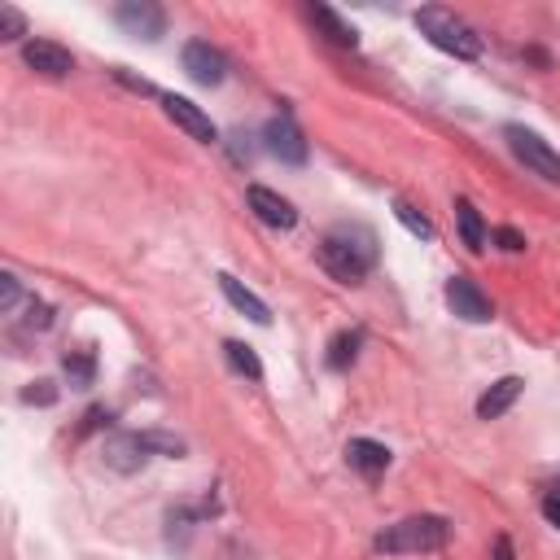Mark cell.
<instances>
[{"instance_id":"obj_17","label":"cell","mask_w":560,"mask_h":560,"mask_svg":"<svg viewBox=\"0 0 560 560\" xmlns=\"http://www.w3.org/2000/svg\"><path fill=\"white\" fill-rule=\"evenodd\" d=\"M360 346H364V333H360V329H346V333H338V338L329 342V368H333V373H346V368L355 364Z\"/></svg>"},{"instance_id":"obj_15","label":"cell","mask_w":560,"mask_h":560,"mask_svg":"<svg viewBox=\"0 0 560 560\" xmlns=\"http://www.w3.org/2000/svg\"><path fill=\"white\" fill-rule=\"evenodd\" d=\"M516 399H521V377H503V381H495V386L477 399V416H482V421H495V416H503Z\"/></svg>"},{"instance_id":"obj_30","label":"cell","mask_w":560,"mask_h":560,"mask_svg":"<svg viewBox=\"0 0 560 560\" xmlns=\"http://www.w3.org/2000/svg\"><path fill=\"white\" fill-rule=\"evenodd\" d=\"M499 560H512V547H508V538H499Z\"/></svg>"},{"instance_id":"obj_24","label":"cell","mask_w":560,"mask_h":560,"mask_svg":"<svg viewBox=\"0 0 560 560\" xmlns=\"http://www.w3.org/2000/svg\"><path fill=\"white\" fill-rule=\"evenodd\" d=\"M23 403H32V407H53V403H58L53 381H32V390H23Z\"/></svg>"},{"instance_id":"obj_8","label":"cell","mask_w":560,"mask_h":560,"mask_svg":"<svg viewBox=\"0 0 560 560\" xmlns=\"http://www.w3.org/2000/svg\"><path fill=\"white\" fill-rule=\"evenodd\" d=\"M184 71H188V80H197L202 88H215V84H223L228 62H223V53L210 49L206 40H188V45H184Z\"/></svg>"},{"instance_id":"obj_29","label":"cell","mask_w":560,"mask_h":560,"mask_svg":"<svg viewBox=\"0 0 560 560\" xmlns=\"http://www.w3.org/2000/svg\"><path fill=\"white\" fill-rule=\"evenodd\" d=\"M543 516H547L551 525H560V490H551V495L543 499Z\"/></svg>"},{"instance_id":"obj_20","label":"cell","mask_w":560,"mask_h":560,"mask_svg":"<svg viewBox=\"0 0 560 560\" xmlns=\"http://www.w3.org/2000/svg\"><path fill=\"white\" fill-rule=\"evenodd\" d=\"M223 355H228V364H232L236 373H245L249 381H258V377H263V364H258V355H254L245 342H228V346H223Z\"/></svg>"},{"instance_id":"obj_10","label":"cell","mask_w":560,"mask_h":560,"mask_svg":"<svg viewBox=\"0 0 560 560\" xmlns=\"http://www.w3.org/2000/svg\"><path fill=\"white\" fill-rule=\"evenodd\" d=\"M23 62H27L36 75H49V80H66V75L75 71V58H71L62 45H53V40H27V45H23Z\"/></svg>"},{"instance_id":"obj_12","label":"cell","mask_w":560,"mask_h":560,"mask_svg":"<svg viewBox=\"0 0 560 560\" xmlns=\"http://www.w3.org/2000/svg\"><path fill=\"white\" fill-rule=\"evenodd\" d=\"M162 106H167V119H171L175 127H184L193 141H202V145L215 141V123H210V114H206L202 106H193L188 97H162Z\"/></svg>"},{"instance_id":"obj_4","label":"cell","mask_w":560,"mask_h":560,"mask_svg":"<svg viewBox=\"0 0 560 560\" xmlns=\"http://www.w3.org/2000/svg\"><path fill=\"white\" fill-rule=\"evenodd\" d=\"M503 136H508V145H512L516 162H525V171H534V175H543V180H560V154H556L538 132H529V127H516V123H512Z\"/></svg>"},{"instance_id":"obj_21","label":"cell","mask_w":560,"mask_h":560,"mask_svg":"<svg viewBox=\"0 0 560 560\" xmlns=\"http://www.w3.org/2000/svg\"><path fill=\"white\" fill-rule=\"evenodd\" d=\"M394 215H399V223L412 232V236H425V241H434V223L416 210V206H407V202H394Z\"/></svg>"},{"instance_id":"obj_7","label":"cell","mask_w":560,"mask_h":560,"mask_svg":"<svg viewBox=\"0 0 560 560\" xmlns=\"http://www.w3.org/2000/svg\"><path fill=\"white\" fill-rule=\"evenodd\" d=\"M447 303H451V312L460 316V320H468V325H486L495 312H490V299L477 290V280H468V276H451L447 280Z\"/></svg>"},{"instance_id":"obj_18","label":"cell","mask_w":560,"mask_h":560,"mask_svg":"<svg viewBox=\"0 0 560 560\" xmlns=\"http://www.w3.org/2000/svg\"><path fill=\"white\" fill-rule=\"evenodd\" d=\"M62 368H66V377H71L75 390H88L93 377H97V355H93V351H71V355L62 360Z\"/></svg>"},{"instance_id":"obj_14","label":"cell","mask_w":560,"mask_h":560,"mask_svg":"<svg viewBox=\"0 0 560 560\" xmlns=\"http://www.w3.org/2000/svg\"><path fill=\"white\" fill-rule=\"evenodd\" d=\"M219 290H223V299H228V303H232L241 316H249L254 325H267V320H271L267 303H263L258 294H249V290L241 285V280H236V276H228V271H223V276H219Z\"/></svg>"},{"instance_id":"obj_1","label":"cell","mask_w":560,"mask_h":560,"mask_svg":"<svg viewBox=\"0 0 560 560\" xmlns=\"http://www.w3.org/2000/svg\"><path fill=\"white\" fill-rule=\"evenodd\" d=\"M377 263V232L364 223H338L325 241H320V267L342 280V285H360Z\"/></svg>"},{"instance_id":"obj_19","label":"cell","mask_w":560,"mask_h":560,"mask_svg":"<svg viewBox=\"0 0 560 560\" xmlns=\"http://www.w3.org/2000/svg\"><path fill=\"white\" fill-rule=\"evenodd\" d=\"M455 219H460L464 245H468V249H482V245H486V223H482V215H477L468 202H460V206H455Z\"/></svg>"},{"instance_id":"obj_23","label":"cell","mask_w":560,"mask_h":560,"mask_svg":"<svg viewBox=\"0 0 560 560\" xmlns=\"http://www.w3.org/2000/svg\"><path fill=\"white\" fill-rule=\"evenodd\" d=\"M27 36V19L14 5H0V40H19Z\"/></svg>"},{"instance_id":"obj_6","label":"cell","mask_w":560,"mask_h":560,"mask_svg":"<svg viewBox=\"0 0 560 560\" xmlns=\"http://www.w3.org/2000/svg\"><path fill=\"white\" fill-rule=\"evenodd\" d=\"M263 141H267V154H276L280 162H290V167H303L307 162V141L294 127V119H285V114H276L263 127Z\"/></svg>"},{"instance_id":"obj_28","label":"cell","mask_w":560,"mask_h":560,"mask_svg":"<svg viewBox=\"0 0 560 560\" xmlns=\"http://www.w3.org/2000/svg\"><path fill=\"white\" fill-rule=\"evenodd\" d=\"M101 425H110V412H106V407H93V412L84 416V429H80V434H93V429H101Z\"/></svg>"},{"instance_id":"obj_3","label":"cell","mask_w":560,"mask_h":560,"mask_svg":"<svg viewBox=\"0 0 560 560\" xmlns=\"http://www.w3.org/2000/svg\"><path fill=\"white\" fill-rule=\"evenodd\" d=\"M416 27H421V36H429L434 49H442V53H451L460 62L482 58V36H473V27L464 19H455L451 10H442V5L416 10Z\"/></svg>"},{"instance_id":"obj_2","label":"cell","mask_w":560,"mask_h":560,"mask_svg":"<svg viewBox=\"0 0 560 560\" xmlns=\"http://www.w3.org/2000/svg\"><path fill=\"white\" fill-rule=\"evenodd\" d=\"M447 538H451L447 516L421 512V516H407V521L381 529V534H377V551H386V556H421V551L447 547Z\"/></svg>"},{"instance_id":"obj_16","label":"cell","mask_w":560,"mask_h":560,"mask_svg":"<svg viewBox=\"0 0 560 560\" xmlns=\"http://www.w3.org/2000/svg\"><path fill=\"white\" fill-rule=\"evenodd\" d=\"M312 19L325 27V36H329L333 45H342V49H355V45H360V32H355L351 23H342V19H338L329 5H316V10H312Z\"/></svg>"},{"instance_id":"obj_25","label":"cell","mask_w":560,"mask_h":560,"mask_svg":"<svg viewBox=\"0 0 560 560\" xmlns=\"http://www.w3.org/2000/svg\"><path fill=\"white\" fill-rule=\"evenodd\" d=\"M19 299H23V290H19V280L5 271L0 276V312H14L19 307Z\"/></svg>"},{"instance_id":"obj_26","label":"cell","mask_w":560,"mask_h":560,"mask_svg":"<svg viewBox=\"0 0 560 560\" xmlns=\"http://www.w3.org/2000/svg\"><path fill=\"white\" fill-rule=\"evenodd\" d=\"M27 312H32V316H27V329H36V333H45V329L53 325V307H49V303H40V299H36V303H32Z\"/></svg>"},{"instance_id":"obj_13","label":"cell","mask_w":560,"mask_h":560,"mask_svg":"<svg viewBox=\"0 0 560 560\" xmlns=\"http://www.w3.org/2000/svg\"><path fill=\"white\" fill-rule=\"evenodd\" d=\"M346 464L360 468L364 477H381V473L390 468V447H386V442H373V438H351Z\"/></svg>"},{"instance_id":"obj_11","label":"cell","mask_w":560,"mask_h":560,"mask_svg":"<svg viewBox=\"0 0 560 560\" xmlns=\"http://www.w3.org/2000/svg\"><path fill=\"white\" fill-rule=\"evenodd\" d=\"M145 460H149V451H145L141 434H110V438H106V468L132 477V473L145 468Z\"/></svg>"},{"instance_id":"obj_9","label":"cell","mask_w":560,"mask_h":560,"mask_svg":"<svg viewBox=\"0 0 560 560\" xmlns=\"http://www.w3.org/2000/svg\"><path fill=\"white\" fill-rule=\"evenodd\" d=\"M249 210L267 223V228H276V232H290L294 223H299V210L280 197V193H271V188H263V184H249Z\"/></svg>"},{"instance_id":"obj_27","label":"cell","mask_w":560,"mask_h":560,"mask_svg":"<svg viewBox=\"0 0 560 560\" xmlns=\"http://www.w3.org/2000/svg\"><path fill=\"white\" fill-rule=\"evenodd\" d=\"M495 241H499V249H508V254H521V249H525V236H521L516 228H499Z\"/></svg>"},{"instance_id":"obj_5","label":"cell","mask_w":560,"mask_h":560,"mask_svg":"<svg viewBox=\"0 0 560 560\" xmlns=\"http://www.w3.org/2000/svg\"><path fill=\"white\" fill-rule=\"evenodd\" d=\"M114 23L136 40H158L167 32V14L158 5H149V0H123L114 10Z\"/></svg>"},{"instance_id":"obj_22","label":"cell","mask_w":560,"mask_h":560,"mask_svg":"<svg viewBox=\"0 0 560 560\" xmlns=\"http://www.w3.org/2000/svg\"><path fill=\"white\" fill-rule=\"evenodd\" d=\"M141 442H145V451L154 455H171V460H180L184 455V442L180 438H171V434H158V429H149V434H141Z\"/></svg>"}]
</instances>
